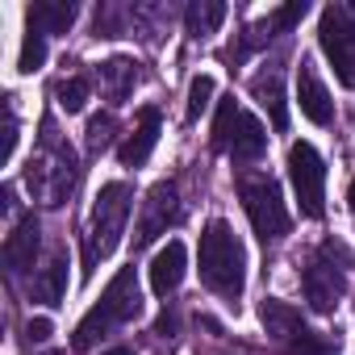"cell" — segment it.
I'll return each mask as SVG.
<instances>
[{
	"label": "cell",
	"instance_id": "cell-30",
	"mask_svg": "<svg viewBox=\"0 0 355 355\" xmlns=\"http://www.w3.org/2000/svg\"><path fill=\"white\" fill-rule=\"evenodd\" d=\"M101 355H134V347H113V351H101Z\"/></svg>",
	"mask_w": 355,
	"mask_h": 355
},
{
	"label": "cell",
	"instance_id": "cell-21",
	"mask_svg": "<svg viewBox=\"0 0 355 355\" xmlns=\"http://www.w3.org/2000/svg\"><path fill=\"white\" fill-rule=\"evenodd\" d=\"M222 21H226V5H222V0H193V5L184 9L189 38H209V34L222 30Z\"/></svg>",
	"mask_w": 355,
	"mask_h": 355
},
{
	"label": "cell",
	"instance_id": "cell-9",
	"mask_svg": "<svg viewBox=\"0 0 355 355\" xmlns=\"http://www.w3.org/2000/svg\"><path fill=\"white\" fill-rule=\"evenodd\" d=\"M288 184L297 193L301 218H322L326 214V163L313 142H293L288 146Z\"/></svg>",
	"mask_w": 355,
	"mask_h": 355
},
{
	"label": "cell",
	"instance_id": "cell-16",
	"mask_svg": "<svg viewBox=\"0 0 355 355\" xmlns=\"http://www.w3.org/2000/svg\"><path fill=\"white\" fill-rule=\"evenodd\" d=\"M251 96L268 109V117H272V130H288V96H284V71L276 67V63H268L263 71H255L251 76Z\"/></svg>",
	"mask_w": 355,
	"mask_h": 355
},
{
	"label": "cell",
	"instance_id": "cell-11",
	"mask_svg": "<svg viewBox=\"0 0 355 355\" xmlns=\"http://www.w3.org/2000/svg\"><path fill=\"white\" fill-rule=\"evenodd\" d=\"M305 9H309L305 0H293V5H280V9H272V13H268L259 26H251V30L243 34V42H239V46H230V55H226V59H230V63H243L251 51H259V46H268L272 38L288 34V30H293V26L305 17Z\"/></svg>",
	"mask_w": 355,
	"mask_h": 355
},
{
	"label": "cell",
	"instance_id": "cell-6",
	"mask_svg": "<svg viewBox=\"0 0 355 355\" xmlns=\"http://www.w3.org/2000/svg\"><path fill=\"white\" fill-rule=\"evenodd\" d=\"M214 150H226L234 163H259L268 150V130L255 113H247L234 96L218 101L214 117Z\"/></svg>",
	"mask_w": 355,
	"mask_h": 355
},
{
	"label": "cell",
	"instance_id": "cell-20",
	"mask_svg": "<svg viewBox=\"0 0 355 355\" xmlns=\"http://www.w3.org/2000/svg\"><path fill=\"white\" fill-rule=\"evenodd\" d=\"M80 9L71 5V0H55V5H30L26 9V26L38 30V34H67L76 26Z\"/></svg>",
	"mask_w": 355,
	"mask_h": 355
},
{
	"label": "cell",
	"instance_id": "cell-19",
	"mask_svg": "<svg viewBox=\"0 0 355 355\" xmlns=\"http://www.w3.org/2000/svg\"><path fill=\"white\" fill-rule=\"evenodd\" d=\"M259 322H263L268 338H276L280 347H284V343H293V338L305 330L301 309H293L288 301H276V297H263V305H259Z\"/></svg>",
	"mask_w": 355,
	"mask_h": 355
},
{
	"label": "cell",
	"instance_id": "cell-4",
	"mask_svg": "<svg viewBox=\"0 0 355 355\" xmlns=\"http://www.w3.org/2000/svg\"><path fill=\"white\" fill-rule=\"evenodd\" d=\"M130 214H134V189L125 180H109L96 193L92 214H88V226H84V280L117 251Z\"/></svg>",
	"mask_w": 355,
	"mask_h": 355
},
{
	"label": "cell",
	"instance_id": "cell-3",
	"mask_svg": "<svg viewBox=\"0 0 355 355\" xmlns=\"http://www.w3.org/2000/svg\"><path fill=\"white\" fill-rule=\"evenodd\" d=\"M142 313V288H138V272L134 263L130 268H117V276L109 280V288L101 293V301L80 318L76 334H71V351H92L96 343H105L113 330L130 326L134 318Z\"/></svg>",
	"mask_w": 355,
	"mask_h": 355
},
{
	"label": "cell",
	"instance_id": "cell-1",
	"mask_svg": "<svg viewBox=\"0 0 355 355\" xmlns=\"http://www.w3.org/2000/svg\"><path fill=\"white\" fill-rule=\"evenodd\" d=\"M21 175H26L30 197H34L38 205H46V209L67 205V197L76 193V184H80V155H76V146L55 130L51 117L42 121L38 146H34V155L26 159V171H21Z\"/></svg>",
	"mask_w": 355,
	"mask_h": 355
},
{
	"label": "cell",
	"instance_id": "cell-15",
	"mask_svg": "<svg viewBox=\"0 0 355 355\" xmlns=\"http://www.w3.org/2000/svg\"><path fill=\"white\" fill-rule=\"evenodd\" d=\"M184 263H189V251H184L180 239H171L167 247H159L155 259H150V268H146L150 293L155 297H171L175 288H180V280H184Z\"/></svg>",
	"mask_w": 355,
	"mask_h": 355
},
{
	"label": "cell",
	"instance_id": "cell-22",
	"mask_svg": "<svg viewBox=\"0 0 355 355\" xmlns=\"http://www.w3.org/2000/svg\"><path fill=\"white\" fill-rule=\"evenodd\" d=\"M284 355H343V343H338V334L330 338V334H318L305 326L293 343H284Z\"/></svg>",
	"mask_w": 355,
	"mask_h": 355
},
{
	"label": "cell",
	"instance_id": "cell-27",
	"mask_svg": "<svg viewBox=\"0 0 355 355\" xmlns=\"http://www.w3.org/2000/svg\"><path fill=\"white\" fill-rule=\"evenodd\" d=\"M17 138H21V130H17V109H13V96H5V130H0V167H5V163L13 159Z\"/></svg>",
	"mask_w": 355,
	"mask_h": 355
},
{
	"label": "cell",
	"instance_id": "cell-17",
	"mask_svg": "<svg viewBox=\"0 0 355 355\" xmlns=\"http://www.w3.org/2000/svg\"><path fill=\"white\" fill-rule=\"evenodd\" d=\"M138 80H142V71H138V59H130V55H113V59L96 63V84L109 96V105H125V96L134 92Z\"/></svg>",
	"mask_w": 355,
	"mask_h": 355
},
{
	"label": "cell",
	"instance_id": "cell-2",
	"mask_svg": "<svg viewBox=\"0 0 355 355\" xmlns=\"http://www.w3.org/2000/svg\"><path fill=\"white\" fill-rule=\"evenodd\" d=\"M197 259H201V284L239 309V297H243V288H247V251H243L234 226L222 222V218H214V222L201 230Z\"/></svg>",
	"mask_w": 355,
	"mask_h": 355
},
{
	"label": "cell",
	"instance_id": "cell-8",
	"mask_svg": "<svg viewBox=\"0 0 355 355\" xmlns=\"http://www.w3.org/2000/svg\"><path fill=\"white\" fill-rule=\"evenodd\" d=\"M318 42L322 55L334 67V80L343 88H355V17L347 5H326L318 17Z\"/></svg>",
	"mask_w": 355,
	"mask_h": 355
},
{
	"label": "cell",
	"instance_id": "cell-31",
	"mask_svg": "<svg viewBox=\"0 0 355 355\" xmlns=\"http://www.w3.org/2000/svg\"><path fill=\"white\" fill-rule=\"evenodd\" d=\"M347 205H351V214H355V180H351V189H347Z\"/></svg>",
	"mask_w": 355,
	"mask_h": 355
},
{
	"label": "cell",
	"instance_id": "cell-25",
	"mask_svg": "<svg viewBox=\"0 0 355 355\" xmlns=\"http://www.w3.org/2000/svg\"><path fill=\"white\" fill-rule=\"evenodd\" d=\"M214 92H218V84H214V76H193V84H189V109H184V117L189 121H197L209 105H214Z\"/></svg>",
	"mask_w": 355,
	"mask_h": 355
},
{
	"label": "cell",
	"instance_id": "cell-14",
	"mask_svg": "<svg viewBox=\"0 0 355 355\" xmlns=\"http://www.w3.org/2000/svg\"><path fill=\"white\" fill-rule=\"evenodd\" d=\"M159 134H163V113H159L155 105L138 109V117H134V130H130V138H125V142L117 146V159H121L125 167H142V163L150 159V150H155Z\"/></svg>",
	"mask_w": 355,
	"mask_h": 355
},
{
	"label": "cell",
	"instance_id": "cell-5",
	"mask_svg": "<svg viewBox=\"0 0 355 355\" xmlns=\"http://www.w3.org/2000/svg\"><path fill=\"white\" fill-rule=\"evenodd\" d=\"M234 189H239V201H243V209L251 218V230H255V239L263 247L280 243L293 230V218H288V205L280 197L276 175H268V171H243Z\"/></svg>",
	"mask_w": 355,
	"mask_h": 355
},
{
	"label": "cell",
	"instance_id": "cell-23",
	"mask_svg": "<svg viewBox=\"0 0 355 355\" xmlns=\"http://www.w3.org/2000/svg\"><path fill=\"white\" fill-rule=\"evenodd\" d=\"M88 92H92L88 76H71V80H63V84L55 88V101H59V109H63V113H84Z\"/></svg>",
	"mask_w": 355,
	"mask_h": 355
},
{
	"label": "cell",
	"instance_id": "cell-13",
	"mask_svg": "<svg viewBox=\"0 0 355 355\" xmlns=\"http://www.w3.org/2000/svg\"><path fill=\"white\" fill-rule=\"evenodd\" d=\"M297 105H301V113H305L313 125H330V121H334L330 88L322 84V76H318V67H313L309 59H301V67H297Z\"/></svg>",
	"mask_w": 355,
	"mask_h": 355
},
{
	"label": "cell",
	"instance_id": "cell-12",
	"mask_svg": "<svg viewBox=\"0 0 355 355\" xmlns=\"http://www.w3.org/2000/svg\"><path fill=\"white\" fill-rule=\"evenodd\" d=\"M38 251H42V226H38L34 214H26V218L13 222V230L5 239V268H9V276H26L38 263Z\"/></svg>",
	"mask_w": 355,
	"mask_h": 355
},
{
	"label": "cell",
	"instance_id": "cell-26",
	"mask_svg": "<svg viewBox=\"0 0 355 355\" xmlns=\"http://www.w3.org/2000/svg\"><path fill=\"white\" fill-rule=\"evenodd\" d=\"M42 63H46V34H38V30H26V42H21L17 71H21V76H34Z\"/></svg>",
	"mask_w": 355,
	"mask_h": 355
},
{
	"label": "cell",
	"instance_id": "cell-24",
	"mask_svg": "<svg viewBox=\"0 0 355 355\" xmlns=\"http://www.w3.org/2000/svg\"><path fill=\"white\" fill-rule=\"evenodd\" d=\"M113 134H117V117H113V113H96V117L88 121V138H84L88 155H105V150L113 146Z\"/></svg>",
	"mask_w": 355,
	"mask_h": 355
},
{
	"label": "cell",
	"instance_id": "cell-7",
	"mask_svg": "<svg viewBox=\"0 0 355 355\" xmlns=\"http://www.w3.org/2000/svg\"><path fill=\"white\" fill-rule=\"evenodd\" d=\"M301 293H305V305L313 313H334L338 309V301L347 293V251L334 239H326L309 255V263L301 272Z\"/></svg>",
	"mask_w": 355,
	"mask_h": 355
},
{
	"label": "cell",
	"instance_id": "cell-28",
	"mask_svg": "<svg viewBox=\"0 0 355 355\" xmlns=\"http://www.w3.org/2000/svg\"><path fill=\"white\" fill-rule=\"evenodd\" d=\"M175 330H180V313H175V305H163V313L155 318V334L159 338H175Z\"/></svg>",
	"mask_w": 355,
	"mask_h": 355
},
{
	"label": "cell",
	"instance_id": "cell-29",
	"mask_svg": "<svg viewBox=\"0 0 355 355\" xmlns=\"http://www.w3.org/2000/svg\"><path fill=\"white\" fill-rule=\"evenodd\" d=\"M51 330H55L51 318H30V322H26V343H46Z\"/></svg>",
	"mask_w": 355,
	"mask_h": 355
},
{
	"label": "cell",
	"instance_id": "cell-18",
	"mask_svg": "<svg viewBox=\"0 0 355 355\" xmlns=\"http://www.w3.org/2000/svg\"><path fill=\"white\" fill-rule=\"evenodd\" d=\"M67 297V251H55L42 268H34V280H30V301L38 305H63Z\"/></svg>",
	"mask_w": 355,
	"mask_h": 355
},
{
	"label": "cell",
	"instance_id": "cell-10",
	"mask_svg": "<svg viewBox=\"0 0 355 355\" xmlns=\"http://www.w3.org/2000/svg\"><path fill=\"white\" fill-rule=\"evenodd\" d=\"M184 218V205H180V189H175V180H159L146 201H142V214H138V226H134V251L150 247L159 234H167L171 226H180Z\"/></svg>",
	"mask_w": 355,
	"mask_h": 355
}]
</instances>
